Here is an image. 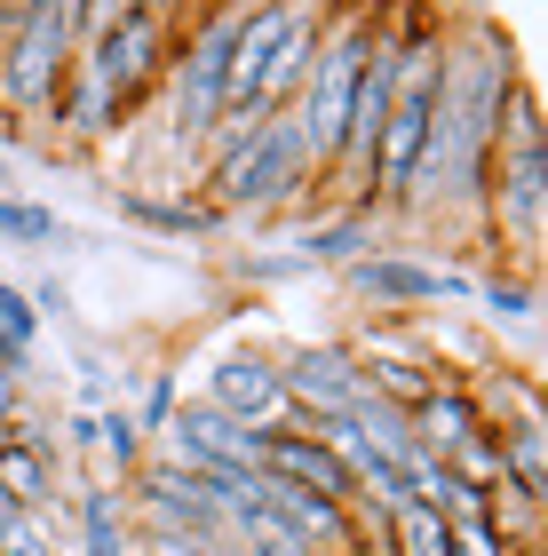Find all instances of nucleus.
Instances as JSON below:
<instances>
[{
    "label": "nucleus",
    "mask_w": 548,
    "mask_h": 556,
    "mask_svg": "<svg viewBox=\"0 0 548 556\" xmlns=\"http://www.w3.org/2000/svg\"><path fill=\"white\" fill-rule=\"evenodd\" d=\"M72 56H80L72 0H16V9H0V128L16 143H40L48 160H56L48 119H56V96L72 80Z\"/></svg>",
    "instance_id": "nucleus-1"
},
{
    "label": "nucleus",
    "mask_w": 548,
    "mask_h": 556,
    "mask_svg": "<svg viewBox=\"0 0 548 556\" xmlns=\"http://www.w3.org/2000/svg\"><path fill=\"white\" fill-rule=\"evenodd\" d=\"M493 239L517 247V263H533L540 223H548V128H540V96L517 80L509 119H501V160H493V199H485Z\"/></svg>",
    "instance_id": "nucleus-2"
},
{
    "label": "nucleus",
    "mask_w": 548,
    "mask_h": 556,
    "mask_svg": "<svg viewBox=\"0 0 548 556\" xmlns=\"http://www.w3.org/2000/svg\"><path fill=\"white\" fill-rule=\"evenodd\" d=\"M183 40V9H152V0H119L112 33L80 40V64L119 96V112H143L167 88V64H176Z\"/></svg>",
    "instance_id": "nucleus-3"
},
{
    "label": "nucleus",
    "mask_w": 548,
    "mask_h": 556,
    "mask_svg": "<svg viewBox=\"0 0 548 556\" xmlns=\"http://www.w3.org/2000/svg\"><path fill=\"white\" fill-rule=\"evenodd\" d=\"M310 191H318V175H310V143L294 128V112L263 119V136L207 175V207L215 215H279V207H294V199H310Z\"/></svg>",
    "instance_id": "nucleus-4"
},
{
    "label": "nucleus",
    "mask_w": 548,
    "mask_h": 556,
    "mask_svg": "<svg viewBox=\"0 0 548 556\" xmlns=\"http://www.w3.org/2000/svg\"><path fill=\"white\" fill-rule=\"evenodd\" d=\"M239 24L246 9H199L183 16V40H176V64H167V128L176 143H199L222 119V80H231V48H239Z\"/></svg>",
    "instance_id": "nucleus-5"
},
{
    "label": "nucleus",
    "mask_w": 548,
    "mask_h": 556,
    "mask_svg": "<svg viewBox=\"0 0 548 556\" xmlns=\"http://www.w3.org/2000/svg\"><path fill=\"white\" fill-rule=\"evenodd\" d=\"M279 382H286V406L303 414L310 429L373 406L366 366H358V342H294V350H279Z\"/></svg>",
    "instance_id": "nucleus-6"
},
{
    "label": "nucleus",
    "mask_w": 548,
    "mask_h": 556,
    "mask_svg": "<svg viewBox=\"0 0 548 556\" xmlns=\"http://www.w3.org/2000/svg\"><path fill=\"white\" fill-rule=\"evenodd\" d=\"M207 406L231 414L239 429H255V438H270V429H286V382H279V350H222V358L207 366Z\"/></svg>",
    "instance_id": "nucleus-7"
},
{
    "label": "nucleus",
    "mask_w": 548,
    "mask_h": 556,
    "mask_svg": "<svg viewBox=\"0 0 548 556\" xmlns=\"http://www.w3.org/2000/svg\"><path fill=\"white\" fill-rule=\"evenodd\" d=\"M160 453H167V462H183V469H222V477H255L263 469V438H255V429H239L231 414H215L207 397H183V406H176Z\"/></svg>",
    "instance_id": "nucleus-8"
},
{
    "label": "nucleus",
    "mask_w": 548,
    "mask_h": 556,
    "mask_svg": "<svg viewBox=\"0 0 548 556\" xmlns=\"http://www.w3.org/2000/svg\"><path fill=\"white\" fill-rule=\"evenodd\" d=\"M342 287L358 302H373V311H421V302H469L477 294L461 270H430L413 255H366V263L342 270Z\"/></svg>",
    "instance_id": "nucleus-9"
},
{
    "label": "nucleus",
    "mask_w": 548,
    "mask_h": 556,
    "mask_svg": "<svg viewBox=\"0 0 548 556\" xmlns=\"http://www.w3.org/2000/svg\"><path fill=\"white\" fill-rule=\"evenodd\" d=\"M327 16L334 9H310V0H294V24L279 33L263 64V88H255V112H294V96L310 88V64H318V40H327Z\"/></svg>",
    "instance_id": "nucleus-10"
},
{
    "label": "nucleus",
    "mask_w": 548,
    "mask_h": 556,
    "mask_svg": "<svg viewBox=\"0 0 548 556\" xmlns=\"http://www.w3.org/2000/svg\"><path fill=\"white\" fill-rule=\"evenodd\" d=\"M406 421H413V438L445 462L454 445H469V438L485 429V406H477V390H469V382H437V390L421 397V406H413Z\"/></svg>",
    "instance_id": "nucleus-11"
},
{
    "label": "nucleus",
    "mask_w": 548,
    "mask_h": 556,
    "mask_svg": "<svg viewBox=\"0 0 548 556\" xmlns=\"http://www.w3.org/2000/svg\"><path fill=\"white\" fill-rule=\"evenodd\" d=\"M358 366H366L373 406H390V414H413V406H421V397H430L437 382H454L445 366H430V358H406V350H358Z\"/></svg>",
    "instance_id": "nucleus-12"
},
{
    "label": "nucleus",
    "mask_w": 548,
    "mask_h": 556,
    "mask_svg": "<svg viewBox=\"0 0 548 556\" xmlns=\"http://www.w3.org/2000/svg\"><path fill=\"white\" fill-rule=\"evenodd\" d=\"M501 438V477H509V493L525 501V509L548 517V438H540V421H509V429H493Z\"/></svg>",
    "instance_id": "nucleus-13"
},
{
    "label": "nucleus",
    "mask_w": 548,
    "mask_h": 556,
    "mask_svg": "<svg viewBox=\"0 0 548 556\" xmlns=\"http://www.w3.org/2000/svg\"><path fill=\"white\" fill-rule=\"evenodd\" d=\"M72 509H80V556H136V525L119 485H88Z\"/></svg>",
    "instance_id": "nucleus-14"
},
{
    "label": "nucleus",
    "mask_w": 548,
    "mask_h": 556,
    "mask_svg": "<svg viewBox=\"0 0 548 556\" xmlns=\"http://www.w3.org/2000/svg\"><path fill=\"white\" fill-rule=\"evenodd\" d=\"M0 493L16 501V509H33V517H48L56 509V453H40V445H0Z\"/></svg>",
    "instance_id": "nucleus-15"
},
{
    "label": "nucleus",
    "mask_w": 548,
    "mask_h": 556,
    "mask_svg": "<svg viewBox=\"0 0 548 556\" xmlns=\"http://www.w3.org/2000/svg\"><path fill=\"white\" fill-rule=\"evenodd\" d=\"M119 215L143 223V231H167V239H215L222 215L207 207V199H152V191H128L119 199Z\"/></svg>",
    "instance_id": "nucleus-16"
},
{
    "label": "nucleus",
    "mask_w": 548,
    "mask_h": 556,
    "mask_svg": "<svg viewBox=\"0 0 548 556\" xmlns=\"http://www.w3.org/2000/svg\"><path fill=\"white\" fill-rule=\"evenodd\" d=\"M366 255H373V223L351 215V207H342L334 223H310V231H303V263H334V270H351V263H366Z\"/></svg>",
    "instance_id": "nucleus-17"
},
{
    "label": "nucleus",
    "mask_w": 548,
    "mask_h": 556,
    "mask_svg": "<svg viewBox=\"0 0 548 556\" xmlns=\"http://www.w3.org/2000/svg\"><path fill=\"white\" fill-rule=\"evenodd\" d=\"M95 453H104L112 477L128 485V477H136L143 462H152V438L136 429V414H128V406H95Z\"/></svg>",
    "instance_id": "nucleus-18"
},
{
    "label": "nucleus",
    "mask_w": 548,
    "mask_h": 556,
    "mask_svg": "<svg viewBox=\"0 0 548 556\" xmlns=\"http://www.w3.org/2000/svg\"><path fill=\"white\" fill-rule=\"evenodd\" d=\"M445 469H454V477H461V485L477 493V501H493V493H501L509 477H501V438H493V421H485L469 445H454V453H445Z\"/></svg>",
    "instance_id": "nucleus-19"
},
{
    "label": "nucleus",
    "mask_w": 548,
    "mask_h": 556,
    "mask_svg": "<svg viewBox=\"0 0 548 556\" xmlns=\"http://www.w3.org/2000/svg\"><path fill=\"white\" fill-rule=\"evenodd\" d=\"M382 533H397V556H454V517L421 509V501H406Z\"/></svg>",
    "instance_id": "nucleus-20"
},
{
    "label": "nucleus",
    "mask_w": 548,
    "mask_h": 556,
    "mask_svg": "<svg viewBox=\"0 0 548 556\" xmlns=\"http://www.w3.org/2000/svg\"><path fill=\"white\" fill-rule=\"evenodd\" d=\"M0 239L9 247H64V223H56V207H40V199L0 191Z\"/></svg>",
    "instance_id": "nucleus-21"
},
{
    "label": "nucleus",
    "mask_w": 548,
    "mask_h": 556,
    "mask_svg": "<svg viewBox=\"0 0 548 556\" xmlns=\"http://www.w3.org/2000/svg\"><path fill=\"white\" fill-rule=\"evenodd\" d=\"M477 302H485V318L533 326V278H525V270H493L485 287H477Z\"/></svg>",
    "instance_id": "nucleus-22"
},
{
    "label": "nucleus",
    "mask_w": 548,
    "mask_h": 556,
    "mask_svg": "<svg viewBox=\"0 0 548 556\" xmlns=\"http://www.w3.org/2000/svg\"><path fill=\"white\" fill-rule=\"evenodd\" d=\"M176 406H183L176 374H152V382H143V406H128V414H136V429L152 438V453H160V438H167V421H176Z\"/></svg>",
    "instance_id": "nucleus-23"
},
{
    "label": "nucleus",
    "mask_w": 548,
    "mask_h": 556,
    "mask_svg": "<svg viewBox=\"0 0 548 556\" xmlns=\"http://www.w3.org/2000/svg\"><path fill=\"white\" fill-rule=\"evenodd\" d=\"M0 556H56V533H48V517L24 509L9 533H0Z\"/></svg>",
    "instance_id": "nucleus-24"
},
{
    "label": "nucleus",
    "mask_w": 548,
    "mask_h": 556,
    "mask_svg": "<svg viewBox=\"0 0 548 556\" xmlns=\"http://www.w3.org/2000/svg\"><path fill=\"white\" fill-rule=\"evenodd\" d=\"M454 556H517V548L493 533L485 517H469V525H454Z\"/></svg>",
    "instance_id": "nucleus-25"
},
{
    "label": "nucleus",
    "mask_w": 548,
    "mask_h": 556,
    "mask_svg": "<svg viewBox=\"0 0 548 556\" xmlns=\"http://www.w3.org/2000/svg\"><path fill=\"white\" fill-rule=\"evenodd\" d=\"M16 414H24V374L0 366V421H16Z\"/></svg>",
    "instance_id": "nucleus-26"
},
{
    "label": "nucleus",
    "mask_w": 548,
    "mask_h": 556,
    "mask_svg": "<svg viewBox=\"0 0 548 556\" xmlns=\"http://www.w3.org/2000/svg\"><path fill=\"white\" fill-rule=\"evenodd\" d=\"M64 438H72V453H95V414H72Z\"/></svg>",
    "instance_id": "nucleus-27"
},
{
    "label": "nucleus",
    "mask_w": 548,
    "mask_h": 556,
    "mask_svg": "<svg viewBox=\"0 0 548 556\" xmlns=\"http://www.w3.org/2000/svg\"><path fill=\"white\" fill-rule=\"evenodd\" d=\"M16 517H24V509H16V501H9V493H0V533H9V525H16Z\"/></svg>",
    "instance_id": "nucleus-28"
},
{
    "label": "nucleus",
    "mask_w": 548,
    "mask_h": 556,
    "mask_svg": "<svg viewBox=\"0 0 548 556\" xmlns=\"http://www.w3.org/2000/svg\"><path fill=\"white\" fill-rule=\"evenodd\" d=\"M9 438H16V421H0V445H9Z\"/></svg>",
    "instance_id": "nucleus-29"
},
{
    "label": "nucleus",
    "mask_w": 548,
    "mask_h": 556,
    "mask_svg": "<svg viewBox=\"0 0 548 556\" xmlns=\"http://www.w3.org/2000/svg\"><path fill=\"white\" fill-rule=\"evenodd\" d=\"M517 556H540V548H517Z\"/></svg>",
    "instance_id": "nucleus-30"
},
{
    "label": "nucleus",
    "mask_w": 548,
    "mask_h": 556,
    "mask_svg": "<svg viewBox=\"0 0 548 556\" xmlns=\"http://www.w3.org/2000/svg\"><path fill=\"white\" fill-rule=\"evenodd\" d=\"M0 184H9V167H0Z\"/></svg>",
    "instance_id": "nucleus-31"
}]
</instances>
